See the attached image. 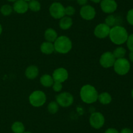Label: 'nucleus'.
<instances>
[{"label":"nucleus","mask_w":133,"mask_h":133,"mask_svg":"<svg viewBox=\"0 0 133 133\" xmlns=\"http://www.w3.org/2000/svg\"><path fill=\"white\" fill-rule=\"evenodd\" d=\"M129 34L127 29L122 26H116L110 28L109 37L112 43L116 45H122L126 43Z\"/></svg>","instance_id":"nucleus-1"},{"label":"nucleus","mask_w":133,"mask_h":133,"mask_svg":"<svg viewBox=\"0 0 133 133\" xmlns=\"http://www.w3.org/2000/svg\"><path fill=\"white\" fill-rule=\"evenodd\" d=\"M98 92L96 87L92 85H84L80 90L81 99L87 104L96 102L98 99Z\"/></svg>","instance_id":"nucleus-2"},{"label":"nucleus","mask_w":133,"mask_h":133,"mask_svg":"<svg viewBox=\"0 0 133 133\" xmlns=\"http://www.w3.org/2000/svg\"><path fill=\"white\" fill-rule=\"evenodd\" d=\"M55 51L59 53L66 54L71 51L72 48V42L70 39L64 35L58 37L54 42Z\"/></svg>","instance_id":"nucleus-3"},{"label":"nucleus","mask_w":133,"mask_h":133,"mask_svg":"<svg viewBox=\"0 0 133 133\" xmlns=\"http://www.w3.org/2000/svg\"><path fill=\"white\" fill-rule=\"evenodd\" d=\"M113 66L116 73L121 76L127 74L131 69L130 62L125 57L116 59Z\"/></svg>","instance_id":"nucleus-4"},{"label":"nucleus","mask_w":133,"mask_h":133,"mask_svg":"<svg viewBox=\"0 0 133 133\" xmlns=\"http://www.w3.org/2000/svg\"><path fill=\"white\" fill-rule=\"evenodd\" d=\"M29 103L34 107L42 106L46 102V95L45 93L40 90H36L31 93L29 97Z\"/></svg>","instance_id":"nucleus-5"},{"label":"nucleus","mask_w":133,"mask_h":133,"mask_svg":"<svg viewBox=\"0 0 133 133\" xmlns=\"http://www.w3.org/2000/svg\"><path fill=\"white\" fill-rule=\"evenodd\" d=\"M56 102L61 106L69 107L74 103V96L69 92H62L57 95L55 97Z\"/></svg>","instance_id":"nucleus-6"},{"label":"nucleus","mask_w":133,"mask_h":133,"mask_svg":"<svg viewBox=\"0 0 133 133\" xmlns=\"http://www.w3.org/2000/svg\"><path fill=\"white\" fill-rule=\"evenodd\" d=\"M89 122L92 128L95 129H99L103 127L105 124V117L101 112H93L90 116Z\"/></svg>","instance_id":"nucleus-7"},{"label":"nucleus","mask_w":133,"mask_h":133,"mask_svg":"<svg viewBox=\"0 0 133 133\" xmlns=\"http://www.w3.org/2000/svg\"><path fill=\"white\" fill-rule=\"evenodd\" d=\"M49 14L55 19H61L65 16V7L58 2L53 3L49 9Z\"/></svg>","instance_id":"nucleus-8"},{"label":"nucleus","mask_w":133,"mask_h":133,"mask_svg":"<svg viewBox=\"0 0 133 133\" xmlns=\"http://www.w3.org/2000/svg\"><path fill=\"white\" fill-rule=\"evenodd\" d=\"M116 59L113 55L112 52H106L103 53L99 59V63L103 68H110L113 66Z\"/></svg>","instance_id":"nucleus-9"},{"label":"nucleus","mask_w":133,"mask_h":133,"mask_svg":"<svg viewBox=\"0 0 133 133\" xmlns=\"http://www.w3.org/2000/svg\"><path fill=\"white\" fill-rule=\"evenodd\" d=\"M100 7L103 13L112 14L118 8V4L115 0H101Z\"/></svg>","instance_id":"nucleus-10"},{"label":"nucleus","mask_w":133,"mask_h":133,"mask_svg":"<svg viewBox=\"0 0 133 133\" xmlns=\"http://www.w3.org/2000/svg\"><path fill=\"white\" fill-rule=\"evenodd\" d=\"M110 27L105 23H101L96 26L94 33L99 39H105L109 36Z\"/></svg>","instance_id":"nucleus-11"},{"label":"nucleus","mask_w":133,"mask_h":133,"mask_svg":"<svg viewBox=\"0 0 133 133\" xmlns=\"http://www.w3.org/2000/svg\"><path fill=\"white\" fill-rule=\"evenodd\" d=\"M96 14V12L95 9L90 5L82 6L80 9V16L85 20H92L95 18Z\"/></svg>","instance_id":"nucleus-12"},{"label":"nucleus","mask_w":133,"mask_h":133,"mask_svg":"<svg viewBox=\"0 0 133 133\" xmlns=\"http://www.w3.org/2000/svg\"><path fill=\"white\" fill-rule=\"evenodd\" d=\"M52 77L54 80V82L62 83L68 78V72L66 69L63 67L58 68L53 71Z\"/></svg>","instance_id":"nucleus-13"},{"label":"nucleus","mask_w":133,"mask_h":133,"mask_svg":"<svg viewBox=\"0 0 133 133\" xmlns=\"http://www.w3.org/2000/svg\"><path fill=\"white\" fill-rule=\"evenodd\" d=\"M13 10L18 14H24L28 10V3L24 0H17L14 3Z\"/></svg>","instance_id":"nucleus-14"},{"label":"nucleus","mask_w":133,"mask_h":133,"mask_svg":"<svg viewBox=\"0 0 133 133\" xmlns=\"http://www.w3.org/2000/svg\"><path fill=\"white\" fill-rule=\"evenodd\" d=\"M26 78L29 80L35 79L39 74V69L35 65H30L26 69L25 72Z\"/></svg>","instance_id":"nucleus-15"},{"label":"nucleus","mask_w":133,"mask_h":133,"mask_svg":"<svg viewBox=\"0 0 133 133\" xmlns=\"http://www.w3.org/2000/svg\"><path fill=\"white\" fill-rule=\"evenodd\" d=\"M120 22V17L114 15V14H110L105 18V23L108 25L110 28L116 26H120L119 25Z\"/></svg>","instance_id":"nucleus-16"},{"label":"nucleus","mask_w":133,"mask_h":133,"mask_svg":"<svg viewBox=\"0 0 133 133\" xmlns=\"http://www.w3.org/2000/svg\"><path fill=\"white\" fill-rule=\"evenodd\" d=\"M58 37V34L57 31L53 28H48L45 30L44 33V38L46 41L50 43H54Z\"/></svg>","instance_id":"nucleus-17"},{"label":"nucleus","mask_w":133,"mask_h":133,"mask_svg":"<svg viewBox=\"0 0 133 133\" xmlns=\"http://www.w3.org/2000/svg\"><path fill=\"white\" fill-rule=\"evenodd\" d=\"M73 25V20L71 18L67 16H64L60 19L59 27L63 30L69 29Z\"/></svg>","instance_id":"nucleus-18"},{"label":"nucleus","mask_w":133,"mask_h":133,"mask_svg":"<svg viewBox=\"0 0 133 133\" xmlns=\"http://www.w3.org/2000/svg\"><path fill=\"white\" fill-rule=\"evenodd\" d=\"M40 51L44 54H51L55 51L54 45L53 43H50V42H44L40 46Z\"/></svg>","instance_id":"nucleus-19"},{"label":"nucleus","mask_w":133,"mask_h":133,"mask_svg":"<svg viewBox=\"0 0 133 133\" xmlns=\"http://www.w3.org/2000/svg\"><path fill=\"white\" fill-rule=\"evenodd\" d=\"M40 83H41L44 87H51V86H53V83H54V80H53L52 76L48 74H45L40 77Z\"/></svg>","instance_id":"nucleus-20"},{"label":"nucleus","mask_w":133,"mask_h":133,"mask_svg":"<svg viewBox=\"0 0 133 133\" xmlns=\"http://www.w3.org/2000/svg\"><path fill=\"white\" fill-rule=\"evenodd\" d=\"M100 103L104 105L109 104L112 102V96L108 92H103L98 95V99Z\"/></svg>","instance_id":"nucleus-21"},{"label":"nucleus","mask_w":133,"mask_h":133,"mask_svg":"<svg viewBox=\"0 0 133 133\" xmlns=\"http://www.w3.org/2000/svg\"><path fill=\"white\" fill-rule=\"evenodd\" d=\"M11 129L14 133H23L25 132V126L21 121H15L12 125Z\"/></svg>","instance_id":"nucleus-22"},{"label":"nucleus","mask_w":133,"mask_h":133,"mask_svg":"<svg viewBox=\"0 0 133 133\" xmlns=\"http://www.w3.org/2000/svg\"><path fill=\"white\" fill-rule=\"evenodd\" d=\"M29 9L32 12H38L41 9V4L37 0H31L28 3Z\"/></svg>","instance_id":"nucleus-23"},{"label":"nucleus","mask_w":133,"mask_h":133,"mask_svg":"<svg viewBox=\"0 0 133 133\" xmlns=\"http://www.w3.org/2000/svg\"><path fill=\"white\" fill-rule=\"evenodd\" d=\"M112 53L116 59L123 58L126 54V50L123 47L119 46L113 51Z\"/></svg>","instance_id":"nucleus-24"},{"label":"nucleus","mask_w":133,"mask_h":133,"mask_svg":"<svg viewBox=\"0 0 133 133\" xmlns=\"http://www.w3.org/2000/svg\"><path fill=\"white\" fill-rule=\"evenodd\" d=\"M59 109V105L56 101H52L48 105V110L51 114H55L57 113Z\"/></svg>","instance_id":"nucleus-25"},{"label":"nucleus","mask_w":133,"mask_h":133,"mask_svg":"<svg viewBox=\"0 0 133 133\" xmlns=\"http://www.w3.org/2000/svg\"><path fill=\"white\" fill-rule=\"evenodd\" d=\"M13 11L12 7L10 5H4L0 9V12L3 16H9Z\"/></svg>","instance_id":"nucleus-26"},{"label":"nucleus","mask_w":133,"mask_h":133,"mask_svg":"<svg viewBox=\"0 0 133 133\" xmlns=\"http://www.w3.org/2000/svg\"><path fill=\"white\" fill-rule=\"evenodd\" d=\"M75 13V8L73 6H68L65 7V15L67 16H71Z\"/></svg>","instance_id":"nucleus-27"},{"label":"nucleus","mask_w":133,"mask_h":133,"mask_svg":"<svg viewBox=\"0 0 133 133\" xmlns=\"http://www.w3.org/2000/svg\"><path fill=\"white\" fill-rule=\"evenodd\" d=\"M126 43H127V46L128 49L131 52H133V33L129 35Z\"/></svg>","instance_id":"nucleus-28"},{"label":"nucleus","mask_w":133,"mask_h":133,"mask_svg":"<svg viewBox=\"0 0 133 133\" xmlns=\"http://www.w3.org/2000/svg\"><path fill=\"white\" fill-rule=\"evenodd\" d=\"M53 91L55 92H60L62 89V83L58 82H54L53 86H52Z\"/></svg>","instance_id":"nucleus-29"},{"label":"nucleus","mask_w":133,"mask_h":133,"mask_svg":"<svg viewBox=\"0 0 133 133\" xmlns=\"http://www.w3.org/2000/svg\"><path fill=\"white\" fill-rule=\"evenodd\" d=\"M127 20L131 26H133V8L130 9L127 14Z\"/></svg>","instance_id":"nucleus-30"},{"label":"nucleus","mask_w":133,"mask_h":133,"mask_svg":"<svg viewBox=\"0 0 133 133\" xmlns=\"http://www.w3.org/2000/svg\"><path fill=\"white\" fill-rule=\"evenodd\" d=\"M104 133H119L117 129H114V128H109V129H107Z\"/></svg>","instance_id":"nucleus-31"},{"label":"nucleus","mask_w":133,"mask_h":133,"mask_svg":"<svg viewBox=\"0 0 133 133\" xmlns=\"http://www.w3.org/2000/svg\"><path fill=\"white\" fill-rule=\"evenodd\" d=\"M119 133H133V131L129 128H124L122 129Z\"/></svg>","instance_id":"nucleus-32"},{"label":"nucleus","mask_w":133,"mask_h":133,"mask_svg":"<svg viewBox=\"0 0 133 133\" xmlns=\"http://www.w3.org/2000/svg\"><path fill=\"white\" fill-rule=\"evenodd\" d=\"M77 3L79 5L84 6V5H87V2H88V0H77Z\"/></svg>","instance_id":"nucleus-33"},{"label":"nucleus","mask_w":133,"mask_h":133,"mask_svg":"<svg viewBox=\"0 0 133 133\" xmlns=\"http://www.w3.org/2000/svg\"><path fill=\"white\" fill-rule=\"evenodd\" d=\"M129 57L130 61L133 63V52H131L129 55Z\"/></svg>","instance_id":"nucleus-34"},{"label":"nucleus","mask_w":133,"mask_h":133,"mask_svg":"<svg viewBox=\"0 0 133 133\" xmlns=\"http://www.w3.org/2000/svg\"><path fill=\"white\" fill-rule=\"evenodd\" d=\"M93 3H99L101 2V0H90Z\"/></svg>","instance_id":"nucleus-35"},{"label":"nucleus","mask_w":133,"mask_h":133,"mask_svg":"<svg viewBox=\"0 0 133 133\" xmlns=\"http://www.w3.org/2000/svg\"><path fill=\"white\" fill-rule=\"evenodd\" d=\"M2 31H3V28H2V26H1V25L0 24V35H1V34L2 33Z\"/></svg>","instance_id":"nucleus-36"},{"label":"nucleus","mask_w":133,"mask_h":133,"mask_svg":"<svg viewBox=\"0 0 133 133\" xmlns=\"http://www.w3.org/2000/svg\"><path fill=\"white\" fill-rule=\"evenodd\" d=\"M8 1H10V2H15L16 1H17V0H7Z\"/></svg>","instance_id":"nucleus-37"},{"label":"nucleus","mask_w":133,"mask_h":133,"mask_svg":"<svg viewBox=\"0 0 133 133\" xmlns=\"http://www.w3.org/2000/svg\"><path fill=\"white\" fill-rule=\"evenodd\" d=\"M131 96H132V99H133V89H132V91H131Z\"/></svg>","instance_id":"nucleus-38"},{"label":"nucleus","mask_w":133,"mask_h":133,"mask_svg":"<svg viewBox=\"0 0 133 133\" xmlns=\"http://www.w3.org/2000/svg\"><path fill=\"white\" fill-rule=\"evenodd\" d=\"M23 133H32V132H24Z\"/></svg>","instance_id":"nucleus-39"},{"label":"nucleus","mask_w":133,"mask_h":133,"mask_svg":"<svg viewBox=\"0 0 133 133\" xmlns=\"http://www.w3.org/2000/svg\"><path fill=\"white\" fill-rule=\"evenodd\" d=\"M24 1H27H27H28V2H29V1H31V0H24Z\"/></svg>","instance_id":"nucleus-40"},{"label":"nucleus","mask_w":133,"mask_h":133,"mask_svg":"<svg viewBox=\"0 0 133 133\" xmlns=\"http://www.w3.org/2000/svg\"><path fill=\"white\" fill-rule=\"evenodd\" d=\"M57 1H58V0H57Z\"/></svg>","instance_id":"nucleus-41"}]
</instances>
